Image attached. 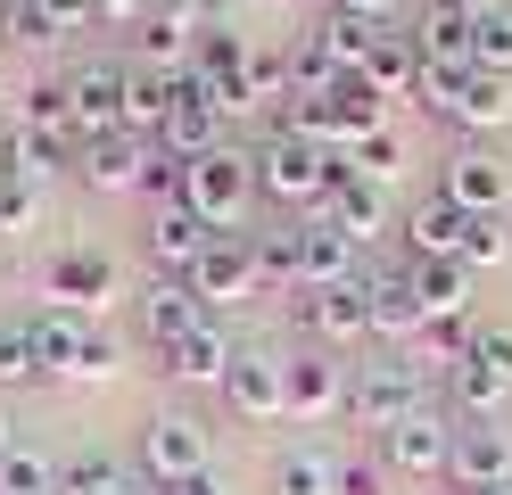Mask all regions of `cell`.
<instances>
[{
    "label": "cell",
    "instance_id": "6da1fadb",
    "mask_svg": "<svg viewBox=\"0 0 512 495\" xmlns=\"http://www.w3.org/2000/svg\"><path fill=\"white\" fill-rule=\"evenodd\" d=\"M248 165H256V190H265L273 207H290V215H314V207L331 198V182L347 174V157H339V149L298 141V132H273V141L256 149Z\"/></svg>",
    "mask_w": 512,
    "mask_h": 495
},
{
    "label": "cell",
    "instance_id": "7a4b0ae2",
    "mask_svg": "<svg viewBox=\"0 0 512 495\" xmlns=\"http://www.w3.org/2000/svg\"><path fill=\"white\" fill-rule=\"evenodd\" d=\"M25 347H34L42 380H108L116 372V347L91 314H67V306H42L25 322Z\"/></svg>",
    "mask_w": 512,
    "mask_h": 495
},
{
    "label": "cell",
    "instance_id": "3957f363",
    "mask_svg": "<svg viewBox=\"0 0 512 495\" xmlns=\"http://www.w3.org/2000/svg\"><path fill=\"white\" fill-rule=\"evenodd\" d=\"M75 174L116 198V190H174L182 182V165L166 157V141H141V132H108V141H83L75 149Z\"/></svg>",
    "mask_w": 512,
    "mask_h": 495
},
{
    "label": "cell",
    "instance_id": "277c9868",
    "mask_svg": "<svg viewBox=\"0 0 512 495\" xmlns=\"http://www.w3.org/2000/svg\"><path fill=\"white\" fill-rule=\"evenodd\" d=\"M174 198H182V207L199 215L207 231H240V215H248V198H256V165H248L240 149L190 157V165H182V182H174Z\"/></svg>",
    "mask_w": 512,
    "mask_h": 495
},
{
    "label": "cell",
    "instance_id": "5b68a950",
    "mask_svg": "<svg viewBox=\"0 0 512 495\" xmlns=\"http://www.w3.org/2000/svg\"><path fill=\"white\" fill-rule=\"evenodd\" d=\"M380 471L389 479H455V429H446V413H405L397 429H380Z\"/></svg>",
    "mask_w": 512,
    "mask_h": 495
},
{
    "label": "cell",
    "instance_id": "8992f818",
    "mask_svg": "<svg viewBox=\"0 0 512 495\" xmlns=\"http://www.w3.org/2000/svg\"><path fill=\"white\" fill-rule=\"evenodd\" d=\"M405 413H422V372H413L405 355H380V363H364V372L347 380V421L397 429Z\"/></svg>",
    "mask_w": 512,
    "mask_h": 495
},
{
    "label": "cell",
    "instance_id": "52a82bcc",
    "mask_svg": "<svg viewBox=\"0 0 512 495\" xmlns=\"http://www.w3.org/2000/svg\"><path fill=\"white\" fill-rule=\"evenodd\" d=\"M438 198H455V207L479 215V223H504L512 215V165L496 149H455L446 174H438Z\"/></svg>",
    "mask_w": 512,
    "mask_h": 495
},
{
    "label": "cell",
    "instance_id": "ba28073f",
    "mask_svg": "<svg viewBox=\"0 0 512 495\" xmlns=\"http://www.w3.org/2000/svg\"><path fill=\"white\" fill-rule=\"evenodd\" d=\"M298 289H364V248L323 215L298 223Z\"/></svg>",
    "mask_w": 512,
    "mask_h": 495
},
{
    "label": "cell",
    "instance_id": "9c48e42d",
    "mask_svg": "<svg viewBox=\"0 0 512 495\" xmlns=\"http://www.w3.org/2000/svg\"><path fill=\"white\" fill-rule=\"evenodd\" d=\"M215 396H223V405H232L240 421H256V429H265V421H290V363L248 347V355L232 363V380H223Z\"/></svg>",
    "mask_w": 512,
    "mask_h": 495
},
{
    "label": "cell",
    "instance_id": "30bf717a",
    "mask_svg": "<svg viewBox=\"0 0 512 495\" xmlns=\"http://www.w3.org/2000/svg\"><path fill=\"white\" fill-rule=\"evenodd\" d=\"M42 297H50V306H67V314H91V306H108V297H116V264L100 248H58L42 264Z\"/></svg>",
    "mask_w": 512,
    "mask_h": 495
},
{
    "label": "cell",
    "instance_id": "8fae6325",
    "mask_svg": "<svg viewBox=\"0 0 512 495\" xmlns=\"http://www.w3.org/2000/svg\"><path fill=\"white\" fill-rule=\"evenodd\" d=\"M141 471H149L157 487H174V479H190V471H207V429L190 421V413H157V421L141 429Z\"/></svg>",
    "mask_w": 512,
    "mask_h": 495
},
{
    "label": "cell",
    "instance_id": "7c38bea8",
    "mask_svg": "<svg viewBox=\"0 0 512 495\" xmlns=\"http://www.w3.org/2000/svg\"><path fill=\"white\" fill-rule=\"evenodd\" d=\"M190 289L207 297V314H215V306H240V297H256V248L240 240V231H215L207 256L190 264Z\"/></svg>",
    "mask_w": 512,
    "mask_h": 495
},
{
    "label": "cell",
    "instance_id": "4fadbf2b",
    "mask_svg": "<svg viewBox=\"0 0 512 495\" xmlns=\"http://www.w3.org/2000/svg\"><path fill=\"white\" fill-rule=\"evenodd\" d=\"M364 314H372V339H422V289H413V264H380L364 273Z\"/></svg>",
    "mask_w": 512,
    "mask_h": 495
},
{
    "label": "cell",
    "instance_id": "5bb4252c",
    "mask_svg": "<svg viewBox=\"0 0 512 495\" xmlns=\"http://www.w3.org/2000/svg\"><path fill=\"white\" fill-rule=\"evenodd\" d=\"M124 83H133V66H75L67 75V91H75V141L124 132Z\"/></svg>",
    "mask_w": 512,
    "mask_h": 495
},
{
    "label": "cell",
    "instance_id": "9a60e30c",
    "mask_svg": "<svg viewBox=\"0 0 512 495\" xmlns=\"http://www.w3.org/2000/svg\"><path fill=\"white\" fill-rule=\"evenodd\" d=\"M199 322H215V314H207V297L190 289V273H157V281L141 289V330L157 339V355H166L174 339H190Z\"/></svg>",
    "mask_w": 512,
    "mask_h": 495
},
{
    "label": "cell",
    "instance_id": "2e32d148",
    "mask_svg": "<svg viewBox=\"0 0 512 495\" xmlns=\"http://www.w3.org/2000/svg\"><path fill=\"white\" fill-rule=\"evenodd\" d=\"M471 223H479V215H463L455 198H422V207H405V248H413V264L463 256V248H471Z\"/></svg>",
    "mask_w": 512,
    "mask_h": 495
},
{
    "label": "cell",
    "instance_id": "e0dca14e",
    "mask_svg": "<svg viewBox=\"0 0 512 495\" xmlns=\"http://www.w3.org/2000/svg\"><path fill=\"white\" fill-rule=\"evenodd\" d=\"M232 339H223V322H199V330H190V339H174L166 347V380L174 388H223V380H232Z\"/></svg>",
    "mask_w": 512,
    "mask_h": 495
},
{
    "label": "cell",
    "instance_id": "ac0fdd59",
    "mask_svg": "<svg viewBox=\"0 0 512 495\" xmlns=\"http://www.w3.org/2000/svg\"><path fill=\"white\" fill-rule=\"evenodd\" d=\"M207 240H215V231H207L199 215H190L174 190L157 198V215H149V256H157V273H190V264L207 256Z\"/></svg>",
    "mask_w": 512,
    "mask_h": 495
},
{
    "label": "cell",
    "instance_id": "d6986e66",
    "mask_svg": "<svg viewBox=\"0 0 512 495\" xmlns=\"http://www.w3.org/2000/svg\"><path fill=\"white\" fill-rule=\"evenodd\" d=\"M331 413H347V372L331 347H314L290 363V421H331Z\"/></svg>",
    "mask_w": 512,
    "mask_h": 495
},
{
    "label": "cell",
    "instance_id": "ffe728a7",
    "mask_svg": "<svg viewBox=\"0 0 512 495\" xmlns=\"http://www.w3.org/2000/svg\"><path fill=\"white\" fill-rule=\"evenodd\" d=\"M298 330H314L323 347H356L372 330L364 289H298Z\"/></svg>",
    "mask_w": 512,
    "mask_h": 495
},
{
    "label": "cell",
    "instance_id": "44dd1931",
    "mask_svg": "<svg viewBox=\"0 0 512 495\" xmlns=\"http://www.w3.org/2000/svg\"><path fill=\"white\" fill-rule=\"evenodd\" d=\"M314 215H323V223H339L347 240L364 248V240H380V223H389V198H380V182H364L356 165H347V174L331 182V198H323Z\"/></svg>",
    "mask_w": 512,
    "mask_h": 495
},
{
    "label": "cell",
    "instance_id": "7402d4cb",
    "mask_svg": "<svg viewBox=\"0 0 512 495\" xmlns=\"http://www.w3.org/2000/svg\"><path fill=\"white\" fill-rule=\"evenodd\" d=\"M446 124H455V132H504V124H512V75H488V66H471L463 91L446 99Z\"/></svg>",
    "mask_w": 512,
    "mask_h": 495
},
{
    "label": "cell",
    "instance_id": "603a6c76",
    "mask_svg": "<svg viewBox=\"0 0 512 495\" xmlns=\"http://www.w3.org/2000/svg\"><path fill=\"white\" fill-rule=\"evenodd\" d=\"M413 289H422V314H430V322H471V264H463V256L413 264ZM430 322H422V330H430Z\"/></svg>",
    "mask_w": 512,
    "mask_h": 495
},
{
    "label": "cell",
    "instance_id": "cb8c5ba5",
    "mask_svg": "<svg viewBox=\"0 0 512 495\" xmlns=\"http://www.w3.org/2000/svg\"><path fill=\"white\" fill-rule=\"evenodd\" d=\"M512 479V438L504 429H455V487H504Z\"/></svg>",
    "mask_w": 512,
    "mask_h": 495
},
{
    "label": "cell",
    "instance_id": "d4e9b609",
    "mask_svg": "<svg viewBox=\"0 0 512 495\" xmlns=\"http://www.w3.org/2000/svg\"><path fill=\"white\" fill-rule=\"evenodd\" d=\"M364 83H372L380 99H413V83H422V50H413V33H380Z\"/></svg>",
    "mask_w": 512,
    "mask_h": 495
},
{
    "label": "cell",
    "instance_id": "484cf974",
    "mask_svg": "<svg viewBox=\"0 0 512 495\" xmlns=\"http://www.w3.org/2000/svg\"><path fill=\"white\" fill-rule=\"evenodd\" d=\"M174 116V83L149 75V66H133V83H124V132H141V141H157Z\"/></svg>",
    "mask_w": 512,
    "mask_h": 495
},
{
    "label": "cell",
    "instance_id": "4316f807",
    "mask_svg": "<svg viewBox=\"0 0 512 495\" xmlns=\"http://www.w3.org/2000/svg\"><path fill=\"white\" fill-rule=\"evenodd\" d=\"M413 50H422V66H471V17L430 9L422 25H413Z\"/></svg>",
    "mask_w": 512,
    "mask_h": 495
},
{
    "label": "cell",
    "instance_id": "83f0119b",
    "mask_svg": "<svg viewBox=\"0 0 512 495\" xmlns=\"http://www.w3.org/2000/svg\"><path fill=\"white\" fill-rule=\"evenodd\" d=\"M273 495H339V462L323 446H298L273 462Z\"/></svg>",
    "mask_w": 512,
    "mask_h": 495
},
{
    "label": "cell",
    "instance_id": "f1b7e54d",
    "mask_svg": "<svg viewBox=\"0 0 512 495\" xmlns=\"http://www.w3.org/2000/svg\"><path fill=\"white\" fill-rule=\"evenodd\" d=\"M256 289L265 297H298V231H256Z\"/></svg>",
    "mask_w": 512,
    "mask_h": 495
},
{
    "label": "cell",
    "instance_id": "f546056e",
    "mask_svg": "<svg viewBox=\"0 0 512 495\" xmlns=\"http://www.w3.org/2000/svg\"><path fill=\"white\" fill-rule=\"evenodd\" d=\"M380 33H389V25H356V17H323V33H314V42H323V58L339 66V75H364V66H372V42H380Z\"/></svg>",
    "mask_w": 512,
    "mask_h": 495
},
{
    "label": "cell",
    "instance_id": "4dcf8cb0",
    "mask_svg": "<svg viewBox=\"0 0 512 495\" xmlns=\"http://www.w3.org/2000/svg\"><path fill=\"white\" fill-rule=\"evenodd\" d=\"M347 165H356L364 182H397V174H405V132H397V124H380V132H364V141L347 149Z\"/></svg>",
    "mask_w": 512,
    "mask_h": 495
},
{
    "label": "cell",
    "instance_id": "1f68e13d",
    "mask_svg": "<svg viewBox=\"0 0 512 495\" xmlns=\"http://www.w3.org/2000/svg\"><path fill=\"white\" fill-rule=\"evenodd\" d=\"M471 66H488V75H512V9L496 0L488 17H471Z\"/></svg>",
    "mask_w": 512,
    "mask_h": 495
},
{
    "label": "cell",
    "instance_id": "d6a6232c",
    "mask_svg": "<svg viewBox=\"0 0 512 495\" xmlns=\"http://www.w3.org/2000/svg\"><path fill=\"white\" fill-rule=\"evenodd\" d=\"M25 132H75V91L67 83H25Z\"/></svg>",
    "mask_w": 512,
    "mask_h": 495
},
{
    "label": "cell",
    "instance_id": "836d02e7",
    "mask_svg": "<svg viewBox=\"0 0 512 495\" xmlns=\"http://www.w3.org/2000/svg\"><path fill=\"white\" fill-rule=\"evenodd\" d=\"M58 487H67V479L50 471V454H42V446H34V454L17 446L9 462H0V495H58Z\"/></svg>",
    "mask_w": 512,
    "mask_h": 495
},
{
    "label": "cell",
    "instance_id": "e575fe53",
    "mask_svg": "<svg viewBox=\"0 0 512 495\" xmlns=\"http://www.w3.org/2000/svg\"><path fill=\"white\" fill-rule=\"evenodd\" d=\"M248 99L256 108H290V58L281 50H248Z\"/></svg>",
    "mask_w": 512,
    "mask_h": 495
},
{
    "label": "cell",
    "instance_id": "d590c367",
    "mask_svg": "<svg viewBox=\"0 0 512 495\" xmlns=\"http://www.w3.org/2000/svg\"><path fill=\"white\" fill-rule=\"evenodd\" d=\"M25 380H42L34 347H25V322H0V388H25Z\"/></svg>",
    "mask_w": 512,
    "mask_h": 495
},
{
    "label": "cell",
    "instance_id": "8d00e7d4",
    "mask_svg": "<svg viewBox=\"0 0 512 495\" xmlns=\"http://www.w3.org/2000/svg\"><path fill=\"white\" fill-rule=\"evenodd\" d=\"M67 495H133V479H124L116 462H100V454H83L75 471H67Z\"/></svg>",
    "mask_w": 512,
    "mask_h": 495
},
{
    "label": "cell",
    "instance_id": "74e56055",
    "mask_svg": "<svg viewBox=\"0 0 512 495\" xmlns=\"http://www.w3.org/2000/svg\"><path fill=\"white\" fill-rule=\"evenodd\" d=\"M339 495H389V471L380 462H339Z\"/></svg>",
    "mask_w": 512,
    "mask_h": 495
},
{
    "label": "cell",
    "instance_id": "f35d334b",
    "mask_svg": "<svg viewBox=\"0 0 512 495\" xmlns=\"http://www.w3.org/2000/svg\"><path fill=\"white\" fill-rule=\"evenodd\" d=\"M34 9L50 17V33H83V25H100V17H91V0H34Z\"/></svg>",
    "mask_w": 512,
    "mask_h": 495
},
{
    "label": "cell",
    "instance_id": "ab89813d",
    "mask_svg": "<svg viewBox=\"0 0 512 495\" xmlns=\"http://www.w3.org/2000/svg\"><path fill=\"white\" fill-rule=\"evenodd\" d=\"M463 264L479 273V264H504V223H471V248H463Z\"/></svg>",
    "mask_w": 512,
    "mask_h": 495
},
{
    "label": "cell",
    "instance_id": "60d3db41",
    "mask_svg": "<svg viewBox=\"0 0 512 495\" xmlns=\"http://www.w3.org/2000/svg\"><path fill=\"white\" fill-rule=\"evenodd\" d=\"M0 25H9V33H17V42H58V33H50V17L34 9V0H17V9H9V17H0Z\"/></svg>",
    "mask_w": 512,
    "mask_h": 495
},
{
    "label": "cell",
    "instance_id": "b9f144b4",
    "mask_svg": "<svg viewBox=\"0 0 512 495\" xmlns=\"http://www.w3.org/2000/svg\"><path fill=\"white\" fill-rule=\"evenodd\" d=\"M405 0H331V17H356V25H389Z\"/></svg>",
    "mask_w": 512,
    "mask_h": 495
},
{
    "label": "cell",
    "instance_id": "7bdbcfd3",
    "mask_svg": "<svg viewBox=\"0 0 512 495\" xmlns=\"http://www.w3.org/2000/svg\"><path fill=\"white\" fill-rule=\"evenodd\" d=\"M34 198H42V190H25V182H0V231H17L25 215H34Z\"/></svg>",
    "mask_w": 512,
    "mask_h": 495
},
{
    "label": "cell",
    "instance_id": "ee69618b",
    "mask_svg": "<svg viewBox=\"0 0 512 495\" xmlns=\"http://www.w3.org/2000/svg\"><path fill=\"white\" fill-rule=\"evenodd\" d=\"M100 25H149V0H91Z\"/></svg>",
    "mask_w": 512,
    "mask_h": 495
},
{
    "label": "cell",
    "instance_id": "f6af8a7d",
    "mask_svg": "<svg viewBox=\"0 0 512 495\" xmlns=\"http://www.w3.org/2000/svg\"><path fill=\"white\" fill-rule=\"evenodd\" d=\"M166 495H223V479H215V471H190V479H174Z\"/></svg>",
    "mask_w": 512,
    "mask_h": 495
},
{
    "label": "cell",
    "instance_id": "bcb514c9",
    "mask_svg": "<svg viewBox=\"0 0 512 495\" xmlns=\"http://www.w3.org/2000/svg\"><path fill=\"white\" fill-rule=\"evenodd\" d=\"M430 9H455V17H488L496 0H430Z\"/></svg>",
    "mask_w": 512,
    "mask_h": 495
},
{
    "label": "cell",
    "instance_id": "7dc6e473",
    "mask_svg": "<svg viewBox=\"0 0 512 495\" xmlns=\"http://www.w3.org/2000/svg\"><path fill=\"white\" fill-rule=\"evenodd\" d=\"M9 454H17V438H9V421H0V462H9Z\"/></svg>",
    "mask_w": 512,
    "mask_h": 495
},
{
    "label": "cell",
    "instance_id": "c3c4849f",
    "mask_svg": "<svg viewBox=\"0 0 512 495\" xmlns=\"http://www.w3.org/2000/svg\"><path fill=\"white\" fill-rule=\"evenodd\" d=\"M463 495H512V479H504V487H463Z\"/></svg>",
    "mask_w": 512,
    "mask_h": 495
},
{
    "label": "cell",
    "instance_id": "681fc988",
    "mask_svg": "<svg viewBox=\"0 0 512 495\" xmlns=\"http://www.w3.org/2000/svg\"><path fill=\"white\" fill-rule=\"evenodd\" d=\"M504 264H512V215H504Z\"/></svg>",
    "mask_w": 512,
    "mask_h": 495
},
{
    "label": "cell",
    "instance_id": "f907efd6",
    "mask_svg": "<svg viewBox=\"0 0 512 495\" xmlns=\"http://www.w3.org/2000/svg\"><path fill=\"white\" fill-rule=\"evenodd\" d=\"M9 9H17V0H0V17H9Z\"/></svg>",
    "mask_w": 512,
    "mask_h": 495
},
{
    "label": "cell",
    "instance_id": "816d5d0a",
    "mask_svg": "<svg viewBox=\"0 0 512 495\" xmlns=\"http://www.w3.org/2000/svg\"><path fill=\"white\" fill-rule=\"evenodd\" d=\"M504 165H512V157H504Z\"/></svg>",
    "mask_w": 512,
    "mask_h": 495
}]
</instances>
